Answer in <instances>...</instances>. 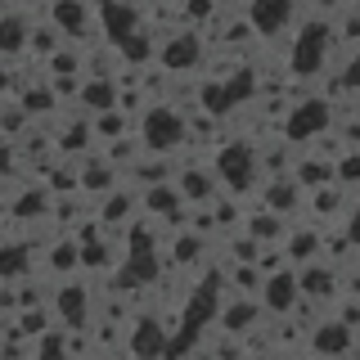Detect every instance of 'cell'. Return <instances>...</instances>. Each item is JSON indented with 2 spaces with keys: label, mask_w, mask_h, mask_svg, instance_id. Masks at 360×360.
I'll list each match as a JSON object with an SVG mask.
<instances>
[{
  "label": "cell",
  "mask_w": 360,
  "mask_h": 360,
  "mask_svg": "<svg viewBox=\"0 0 360 360\" xmlns=\"http://www.w3.org/2000/svg\"><path fill=\"white\" fill-rule=\"evenodd\" d=\"M77 266H82V243L68 234V239H59V243L50 248V257H45V270H50V275H72Z\"/></svg>",
  "instance_id": "8fae6325"
},
{
  "label": "cell",
  "mask_w": 360,
  "mask_h": 360,
  "mask_svg": "<svg viewBox=\"0 0 360 360\" xmlns=\"http://www.w3.org/2000/svg\"><path fill=\"white\" fill-rule=\"evenodd\" d=\"M307 347H311V356H320V360L352 356V324H342L338 315L324 311V320H315L307 329Z\"/></svg>",
  "instance_id": "5b68a950"
},
{
  "label": "cell",
  "mask_w": 360,
  "mask_h": 360,
  "mask_svg": "<svg viewBox=\"0 0 360 360\" xmlns=\"http://www.w3.org/2000/svg\"><path fill=\"white\" fill-rule=\"evenodd\" d=\"M27 32H32V22L22 18V14H0V59H14V54H22Z\"/></svg>",
  "instance_id": "30bf717a"
},
{
  "label": "cell",
  "mask_w": 360,
  "mask_h": 360,
  "mask_svg": "<svg viewBox=\"0 0 360 360\" xmlns=\"http://www.w3.org/2000/svg\"><path fill=\"white\" fill-rule=\"evenodd\" d=\"M131 329V352L135 356H144V360H158L167 352V324L162 320H135V324H127Z\"/></svg>",
  "instance_id": "9c48e42d"
},
{
  "label": "cell",
  "mask_w": 360,
  "mask_h": 360,
  "mask_svg": "<svg viewBox=\"0 0 360 360\" xmlns=\"http://www.w3.org/2000/svg\"><path fill=\"white\" fill-rule=\"evenodd\" d=\"M140 144H144V153H176L185 144V112L172 104H144L140 108Z\"/></svg>",
  "instance_id": "6da1fadb"
},
{
  "label": "cell",
  "mask_w": 360,
  "mask_h": 360,
  "mask_svg": "<svg viewBox=\"0 0 360 360\" xmlns=\"http://www.w3.org/2000/svg\"><path fill=\"white\" fill-rule=\"evenodd\" d=\"M50 315L63 324V329H90V292H86V288H77L72 279H68V284L54 288V297H50Z\"/></svg>",
  "instance_id": "52a82bcc"
},
{
  "label": "cell",
  "mask_w": 360,
  "mask_h": 360,
  "mask_svg": "<svg viewBox=\"0 0 360 360\" xmlns=\"http://www.w3.org/2000/svg\"><path fill=\"white\" fill-rule=\"evenodd\" d=\"M202 41H198V32H180L172 27L167 37H158V50H153V59L162 72H194V68L202 63Z\"/></svg>",
  "instance_id": "3957f363"
},
{
  "label": "cell",
  "mask_w": 360,
  "mask_h": 360,
  "mask_svg": "<svg viewBox=\"0 0 360 360\" xmlns=\"http://www.w3.org/2000/svg\"><path fill=\"white\" fill-rule=\"evenodd\" d=\"M257 297H262V307L275 315V320H288V311L302 302V292H297V270H292V266H279V270H270V275H262Z\"/></svg>",
  "instance_id": "277c9868"
},
{
  "label": "cell",
  "mask_w": 360,
  "mask_h": 360,
  "mask_svg": "<svg viewBox=\"0 0 360 360\" xmlns=\"http://www.w3.org/2000/svg\"><path fill=\"white\" fill-rule=\"evenodd\" d=\"M212 176H217V185H225L230 194H243L257 180V144H225V149H217Z\"/></svg>",
  "instance_id": "7a4b0ae2"
},
{
  "label": "cell",
  "mask_w": 360,
  "mask_h": 360,
  "mask_svg": "<svg viewBox=\"0 0 360 360\" xmlns=\"http://www.w3.org/2000/svg\"><path fill=\"white\" fill-rule=\"evenodd\" d=\"M297 0H248V22L257 27V37H279L292 22Z\"/></svg>",
  "instance_id": "ba28073f"
},
{
  "label": "cell",
  "mask_w": 360,
  "mask_h": 360,
  "mask_svg": "<svg viewBox=\"0 0 360 360\" xmlns=\"http://www.w3.org/2000/svg\"><path fill=\"white\" fill-rule=\"evenodd\" d=\"M333 127V108H329V99H307V104H297V108H288V117H284V135L288 140H311V135H320V131H329Z\"/></svg>",
  "instance_id": "8992f818"
}]
</instances>
